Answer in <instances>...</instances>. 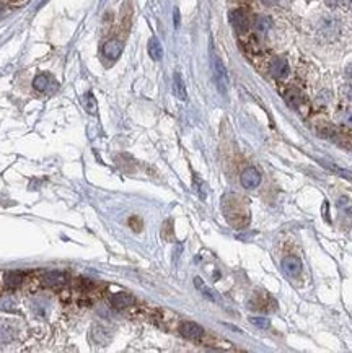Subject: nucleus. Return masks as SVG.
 Instances as JSON below:
<instances>
[{
	"instance_id": "f257e3e1",
	"label": "nucleus",
	"mask_w": 352,
	"mask_h": 353,
	"mask_svg": "<svg viewBox=\"0 0 352 353\" xmlns=\"http://www.w3.org/2000/svg\"><path fill=\"white\" fill-rule=\"evenodd\" d=\"M212 75H214V80L219 91L222 95H225L228 88V74H227L224 62H222V59L215 54H212Z\"/></svg>"
},
{
	"instance_id": "f03ea898",
	"label": "nucleus",
	"mask_w": 352,
	"mask_h": 353,
	"mask_svg": "<svg viewBox=\"0 0 352 353\" xmlns=\"http://www.w3.org/2000/svg\"><path fill=\"white\" fill-rule=\"evenodd\" d=\"M180 332H181L183 337L188 338V340H193V342H198V340H201L202 337H204V329H202L199 324L191 322V321L181 322Z\"/></svg>"
},
{
	"instance_id": "7ed1b4c3",
	"label": "nucleus",
	"mask_w": 352,
	"mask_h": 353,
	"mask_svg": "<svg viewBox=\"0 0 352 353\" xmlns=\"http://www.w3.org/2000/svg\"><path fill=\"white\" fill-rule=\"evenodd\" d=\"M302 260L295 256H287L282 260V270L289 277H298L302 273Z\"/></svg>"
},
{
	"instance_id": "20e7f679",
	"label": "nucleus",
	"mask_w": 352,
	"mask_h": 353,
	"mask_svg": "<svg viewBox=\"0 0 352 353\" xmlns=\"http://www.w3.org/2000/svg\"><path fill=\"white\" fill-rule=\"evenodd\" d=\"M240 181H241V186L245 189H256L261 184V174L258 173V169L248 168L243 171V174H241Z\"/></svg>"
},
{
	"instance_id": "39448f33",
	"label": "nucleus",
	"mask_w": 352,
	"mask_h": 353,
	"mask_svg": "<svg viewBox=\"0 0 352 353\" xmlns=\"http://www.w3.org/2000/svg\"><path fill=\"white\" fill-rule=\"evenodd\" d=\"M111 306L116 309H124V308H129V306H132L135 303V299L132 295H129V293H114L113 296H111Z\"/></svg>"
},
{
	"instance_id": "423d86ee",
	"label": "nucleus",
	"mask_w": 352,
	"mask_h": 353,
	"mask_svg": "<svg viewBox=\"0 0 352 353\" xmlns=\"http://www.w3.org/2000/svg\"><path fill=\"white\" fill-rule=\"evenodd\" d=\"M194 286L201 291V295H202V296L209 299V301H212V303H220V296H219V293H217V291H214L209 285H206V283H204V280H202V278L196 277V278H194Z\"/></svg>"
},
{
	"instance_id": "0eeeda50",
	"label": "nucleus",
	"mask_w": 352,
	"mask_h": 353,
	"mask_svg": "<svg viewBox=\"0 0 352 353\" xmlns=\"http://www.w3.org/2000/svg\"><path fill=\"white\" fill-rule=\"evenodd\" d=\"M230 23L238 33H245L248 30V18L243 10H233L230 12Z\"/></svg>"
},
{
	"instance_id": "6e6552de",
	"label": "nucleus",
	"mask_w": 352,
	"mask_h": 353,
	"mask_svg": "<svg viewBox=\"0 0 352 353\" xmlns=\"http://www.w3.org/2000/svg\"><path fill=\"white\" fill-rule=\"evenodd\" d=\"M121 52H122V44L117 39H111V41H108L103 46V54L108 59H111V61H116L121 56Z\"/></svg>"
},
{
	"instance_id": "1a4fd4ad",
	"label": "nucleus",
	"mask_w": 352,
	"mask_h": 353,
	"mask_svg": "<svg viewBox=\"0 0 352 353\" xmlns=\"http://www.w3.org/2000/svg\"><path fill=\"white\" fill-rule=\"evenodd\" d=\"M43 283L46 286H59L65 283V273L57 272V270H51L43 275Z\"/></svg>"
},
{
	"instance_id": "9d476101",
	"label": "nucleus",
	"mask_w": 352,
	"mask_h": 353,
	"mask_svg": "<svg viewBox=\"0 0 352 353\" xmlns=\"http://www.w3.org/2000/svg\"><path fill=\"white\" fill-rule=\"evenodd\" d=\"M271 72L276 78H284L289 74V64H287L285 59H274L271 64Z\"/></svg>"
},
{
	"instance_id": "9b49d317",
	"label": "nucleus",
	"mask_w": 352,
	"mask_h": 353,
	"mask_svg": "<svg viewBox=\"0 0 352 353\" xmlns=\"http://www.w3.org/2000/svg\"><path fill=\"white\" fill-rule=\"evenodd\" d=\"M173 91L178 100L181 101H186L188 100V93H186V87H185V82H183V77L176 72L173 75Z\"/></svg>"
},
{
	"instance_id": "f8f14e48",
	"label": "nucleus",
	"mask_w": 352,
	"mask_h": 353,
	"mask_svg": "<svg viewBox=\"0 0 352 353\" xmlns=\"http://www.w3.org/2000/svg\"><path fill=\"white\" fill-rule=\"evenodd\" d=\"M148 54H150V57L153 59V61H161L163 48H161V44H160V41L156 38H152L148 41Z\"/></svg>"
},
{
	"instance_id": "ddd939ff",
	"label": "nucleus",
	"mask_w": 352,
	"mask_h": 353,
	"mask_svg": "<svg viewBox=\"0 0 352 353\" xmlns=\"http://www.w3.org/2000/svg\"><path fill=\"white\" fill-rule=\"evenodd\" d=\"M321 165L324 168H328L329 171L336 173L337 176H341V178L347 179V181H352V173L349 171V169H344V168L337 166V165H334V163H331V161H321Z\"/></svg>"
},
{
	"instance_id": "4468645a",
	"label": "nucleus",
	"mask_w": 352,
	"mask_h": 353,
	"mask_svg": "<svg viewBox=\"0 0 352 353\" xmlns=\"http://www.w3.org/2000/svg\"><path fill=\"white\" fill-rule=\"evenodd\" d=\"M23 278L25 275L22 272H10L5 275V285L10 286V288H17V286L23 283Z\"/></svg>"
},
{
	"instance_id": "2eb2a0df",
	"label": "nucleus",
	"mask_w": 352,
	"mask_h": 353,
	"mask_svg": "<svg viewBox=\"0 0 352 353\" xmlns=\"http://www.w3.org/2000/svg\"><path fill=\"white\" fill-rule=\"evenodd\" d=\"M287 103L290 104L292 108H295V109H302V104H303V96L298 93V91H295V90H292L289 95H287Z\"/></svg>"
},
{
	"instance_id": "dca6fc26",
	"label": "nucleus",
	"mask_w": 352,
	"mask_h": 353,
	"mask_svg": "<svg viewBox=\"0 0 352 353\" xmlns=\"http://www.w3.org/2000/svg\"><path fill=\"white\" fill-rule=\"evenodd\" d=\"M49 82H51V78L46 74H41L33 80V87H35V90H38V91H46L49 87Z\"/></svg>"
},
{
	"instance_id": "f3484780",
	"label": "nucleus",
	"mask_w": 352,
	"mask_h": 353,
	"mask_svg": "<svg viewBox=\"0 0 352 353\" xmlns=\"http://www.w3.org/2000/svg\"><path fill=\"white\" fill-rule=\"evenodd\" d=\"M271 26H272V22H271V18H267V17H258L256 22H254V28L259 33H266Z\"/></svg>"
},
{
	"instance_id": "a211bd4d",
	"label": "nucleus",
	"mask_w": 352,
	"mask_h": 353,
	"mask_svg": "<svg viewBox=\"0 0 352 353\" xmlns=\"http://www.w3.org/2000/svg\"><path fill=\"white\" fill-rule=\"evenodd\" d=\"M85 109H87V113L90 114H96V101L91 93L85 95Z\"/></svg>"
},
{
	"instance_id": "6ab92c4d",
	"label": "nucleus",
	"mask_w": 352,
	"mask_h": 353,
	"mask_svg": "<svg viewBox=\"0 0 352 353\" xmlns=\"http://www.w3.org/2000/svg\"><path fill=\"white\" fill-rule=\"evenodd\" d=\"M250 322L254 324L259 329H267L271 325L269 319H266V317H250Z\"/></svg>"
},
{
	"instance_id": "aec40b11",
	"label": "nucleus",
	"mask_w": 352,
	"mask_h": 353,
	"mask_svg": "<svg viewBox=\"0 0 352 353\" xmlns=\"http://www.w3.org/2000/svg\"><path fill=\"white\" fill-rule=\"evenodd\" d=\"M339 119H341L344 126L352 127V111H344L342 114H339Z\"/></svg>"
},
{
	"instance_id": "412c9836",
	"label": "nucleus",
	"mask_w": 352,
	"mask_h": 353,
	"mask_svg": "<svg viewBox=\"0 0 352 353\" xmlns=\"http://www.w3.org/2000/svg\"><path fill=\"white\" fill-rule=\"evenodd\" d=\"M129 225L134 228V231H140L142 230V220L137 218V217H132L129 220Z\"/></svg>"
},
{
	"instance_id": "4be33fe9",
	"label": "nucleus",
	"mask_w": 352,
	"mask_h": 353,
	"mask_svg": "<svg viewBox=\"0 0 352 353\" xmlns=\"http://www.w3.org/2000/svg\"><path fill=\"white\" fill-rule=\"evenodd\" d=\"M342 93H344L345 98L352 100V85H347V87H344V88H342Z\"/></svg>"
},
{
	"instance_id": "5701e85b",
	"label": "nucleus",
	"mask_w": 352,
	"mask_h": 353,
	"mask_svg": "<svg viewBox=\"0 0 352 353\" xmlns=\"http://www.w3.org/2000/svg\"><path fill=\"white\" fill-rule=\"evenodd\" d=\"M345 77H347L349 80H352V64H349L347 67H345Z\"/></svg>"
},
{
	"instance_id": "b1692460",
	"label": "nucleus",
	"mask_w": 352,
	"mask_h": 353,
	"mask_svg": "<svg viewBox=\"0 0 352 353\" xmlns=\"http://www.w3.org/2000/svg\"><path fill=\"white\" fill-rule=\"evenodd\" d=\"M174 25L178 26V10H174Z\"/></svg>"
},
{
	"instance_id": "393cba45",
	"label": "nucleus",
	"mask_w": 352,
	"mask_h": 353,
	"mask_svg": "<svg viewBox=\"0 0 352 353\" xmlns=\"http://www.w3.org/2000/svg\"><path fill=\"white\" fill-rule=\"evenodd\" d=\"M266 2H271V0H266Z\"/></svg>"
},
{
	"instance_id": "a878e982",
	"label": "nucleus",
	"mask_w": 352,
	"mask_h": 353,
	"mask_svg": "<svg viewBox=\"0 0 352 353\" xmlns=\"http://www.w3.org/2000/svg\"><path fill=\"white\" fill-rule=\"evenodd\" d=\"M350 4H352V2H350Z\"/></svg>"
}]
</instances>
